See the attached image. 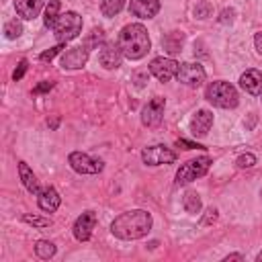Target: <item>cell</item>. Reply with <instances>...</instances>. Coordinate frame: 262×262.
Segmentation results:
<instances>
[{"mask_svg": "<svg viewBox=\"0 0 262 262\" xmlns=\"http://www.w3.org/2000/svg\"><path fill=\"white\" fill-rule=\"evenodd\" d=\"M176 145L178 147H184V149H203L201 143H194V141H188V139H178Z\"/></svg>", "mask_w": 262, "mask_h": 262, "instance_id": "1f68e13d", "label": "cell"}, {"mask_svg": "<svg viewBox=\"0 0 262 262\" xmlns=\"http://www.w3.org/2000/svg\"><path fill=\"white\" fill-rule=\"evenodd\" d=\"M178 66H180V63L174 61L172 57H156V59H151V63H149V74L156 76L160 82H168L170 78L176 76Z\"/></svg>", "mask_w": 262, "mask_h": 262, "instance_id": "30bf717a", "label": "cell"}, {"mask_svg": "<svg viewBox=\"0 0 262 262\" xmlns=\"http://www.w3.org/2000/svg\"><path fill=\"white\" fill-rule=\"evenodd\" d=\"M229 260H244V256H242V254H229V256L225 258V262H229Z\"/></svg>", "mask_w": 262, "mask_h": 262, "instance_id": "8d00e7d4", "label": "cell"}, {"mask_svg": "<svg viewBox=\"0 0 262 262\" xmlns=\"http://www.w3.org/2000/svg\"><path fill=\"white\" fill-rule=\"evenodd\" d=\"M94 225H96V215H94L92 211H84V213L74 221V227H72L74 237H76L78 242H88L90 235H92Z\"/></svg>", "mask_w": 262, "mask_h": 262, "instance_id": "8fae6325", "label": "cell"}, {"mask_svg": "<svg viewBox=\"0 0 262 262\" xmlns=\"http://www.w3.org/2000/svg\"><path fill=\"white\" fill-rule=\"evenodd\" d=\"M205 98L219 108H235L239 102V94H237L235 86H231L229 82H223V80L211 82L205 90Z\"/></svg>", "mask_w": 262, "mask_h": 262, "instance_id": "3957f363", "label": "cell"}, {"mask_svg": "<svg viewBox=\"0 0 262 262\" xmlns=\"http://www.w3.org/2000/svg\"><path fill=\"white\" fill-rule=\"evenodd\" d=\"M59 18V0H49L47 8H45V16H43V25L47 29H53L55 23Z\"/></svg>", "mask_w": 262, "mask_h": 262, "instance_id": "44dd1931", "label": "cell"}, {"mask_svg": "<svg viewBox=\"0 0 262 262\" xmlns=\"http://www.w3.org/2000/svg\"><path fill=\"white\" fill-rule=\"evenodd\" d=\"M151 229V215L143 209H133L127 213H121L113 223L111 231L119 239H139L147 235Z\"/></svg>", "mask_w": 262, "mask_h": 262, "instance_id": "6da1fadb", "label": "cell"}, {"mask_svg": "<svg viewBox=\"0 0 262 262\" xmlns=\"http://www.w3.org/2000/svg\"><path fill=\"white\" fill-rule=\"evenodd\" d=\"M129 12L137 18H154L160 12V2L158 0H131Z\"/></svg>", "mask_w": 262, "mask_h": 262, "instance_id": "5bb4252c", "label": "cell"}, {"mask_svg": "<svg viewBox=\"0 0 262 262\" xmlns=\"http://www.w3.org/2000/svg\"><path fill=\"white\" fill-rule=\"evenodd\" d=\"M176 80L182 82L184 86L196 88V86H201L205 82V68L201 63H194V61L180 63L178 72H176Z\"/></svg>", "mask_w": 262, "mask_h": 262, "instance_id": "8992f818", "label": "cell"}, {"mask_svg": "<svg viewBox=\"0 0 262 262\" xmlns=\"http://www.w3.org/2000/svg\"><path fill=\"white\" fill-rule=\"evenodd\" d=\"M96 41H102V29H92V35L88 37V41H86V49L88 47H92V45H96Z\"/></svg>", "mask_w": 262, "mask_h": 262, "instance_id": "4dcf8cb0", "label": "cell"}, {"mask_svg": "<svg viewBox=\"0 0 262 262\" xmlns=\"http://www.w3.org/2000/svg\"><path fill=\"white\" fill-rule=\"evenodd\" d=\"M59 203H61V196L57 194V190H55L53 186H45V188L39 190L37 205H39L41 211H45V213H53V211H57Z\"/></svg>", "mask_w": 262, "mask_h": 262, "instance_id": "9a60e30c", "label": "cell"}, {"mask_svg": "<svg viewBox=\"0 0 262 262\" xmlns=\"http://www.w3.org/2000/svg\"><path fill=\"white\" fill-rule=\"evenodd\" d=\"M27 68H29V61H27V59H20V61H18V66H16V70L12 72V78H14V82H16V80H20V78L25 76Z\"/></svg>", "mask_w": 262, "mask_h": 262, "instance_id": "f546056e", "label": "cell"}, {"mask_svg": "<svg viewBox=\"0 0 262 262\" xmlns=\"http://www.w3.org/2000/svg\"><path fill=\"white\" fill-rule=\"evenodd\" d=\"M68 162L78 174H98L104 168L102 160H94V158H90L88 154H82V151H72Z\"/></svg>", "mask_w": 262, "mask_h": 262, "instance_id": "ba28073f", "label": "cell"}, {"mask_svg": "<svg viewBox=\"0 0 262 262\" xmlns=\"http://www.w3.org/2000/svg\"><path fill=\"white\" fill-rule=\"evenodd\" d=\"M117 45H119L121 53L127 59H141L149 51L151 41H149V35L145 31V27L139 25V23H133V25H125L121 29Z\"/></svg>", "mask_w": 262, "mask_h": 262, "instance_id": "7a4b0ae2", "label": "cell"}, {"mask_svg": "<svg viewBox=\"0 0 262 262\" xmlns=\"http://www.w3.org/2000/svg\"><path fill=\"white\" fill-rule=\"evenodd\" d=\"M217 219V209H207V215H205V219H203V225H209L211 221H215Z\"/></svg>", "mask_w": 262, "mask_h": 262, "instance_id": "836d02e7", "label": "cell"}, {"mask_svg": "<svg viewBox=\"0 0 262 262\" xmlns=\"http://www.w3.org/2000/svg\"><path fill=\"white\" fill-rule=\"evenodd\" d=\"M182 41H184V35H182L180 31H172V33H168V35L162 39V47H164V51H168V53H178L180 47H182Z\"/></svg>", "mask_w": 262, "mask_h": 262, "instance_id": "ffe728a7", "label": "cell"}, {"mask_svg": "<svg viewBox=\"0 0 262 262\" xmlns=\"http://www.w3.org/2000/svg\"><path fill=\"white\" fill-rule=\"evenodd\" d=\"M182 205H184V211L186 213H190V215H196L199 211H201V199H199V194L194 192V190H186L184 192V196H182Z\"/></svg>", "mask_w": 262, "mask_h": 262, "instance_id": "7402d4cb", "label": "cell"}, {"mask_svg": "<svg viewBox=\"0 0 262 262\" xmlns=\"http://www.w3.org/2000/svg\"><path fill=\"white\" fill-rule=\"evenodd\" d=\"M18 176H20V180H23V184H25V188L29 190V192H33V194H39V180H37V176L33 174V170L27 166V162H18Z\"/></svg>", "mask_w": 262, "mask_h": 262, "instance_id": "d6986e66", "label": "cell"}, {"mask_svg": "<svg viewBox=\"0 0 262 262\" xmlns=\"http://www.w3.org/2000/svg\"><path fill=\"white\" fill-rule=\"evenodd\" d=\"M211 168V158L209 156H201V158H194V160H188L184 162L178 172H176V182L178 184H188L201 176H205Z\"/></svg>", "mask_w": 262, "mask_h": 262, "instance_id": "5b68a950", "label": "cell"}, {"mask_svg": "<svg viewBox=\"0 0 262 262\" xmlns=\"http://www.w3.org/2000/svg\"><path fill=\"white\" fill-rule=\"evenodd\" d=\"M61 49H63V43H59V45H55V47H51V49L43 51V53L39 55V59H41V61H51V59H53Z\"/></svg>", "mask_w": 262, "mask_h": 262, "instance_id": "f1b7e54d", "label": "cell"}, {"mask_svg": "<svg viewBox=\"0 0 262 262\" xmlns=\"http://www.w3.org/2000/svg\"><path fill=\"white\" fill-rule=\"evenodd\" d=\"M43 4H45V0H14L16 14L25 20H33L41 12Z\"/></svg>", "mask_w": 262, "mask_h": 262, "instance_id": "ac0fdd59", "label": "cell"}, {"mask_svg": "<svg viewBox=\"0 0 262 262\" xmlns=\"http://www.w3.org/2000/svg\"><path fill=\"white\" fill-rule=\"evenodd\" d=\"M164 106H166V100L162 96H154L141 111V123L145 127H158L164 117Z\"/></svg>", "mask_w": 262, "mask_h": 262, "instance_id": "9c48e42d", "label": "cell"}, {"mask_svg": "<svg viewBox=\"0 0 262 262\" xmlns=\"http://www.w3.org/2000/svg\"><path fill=\"white\" fill-rule=\"evenodd\" d=\"M20 33H23V23L20 20L12 18L4 25V37L6 39H16V37H20Z\"/></svg>", "mask_w": 262, "mask_h": 262, "instance_id": "d4e9b609", "label": "cell"}, {"mask_svg": "<svg viewBox=\"0 0 262 262\" xmlns=\"http://www.w3.org/2000/svg\"><path fill=\"white\" fill-rule=\"evenodd\" d=\"M237 168H252L256 164V156L254 154H242L237 160H235Z\"/></svg>", "mask_w": 262, "mask_h": 262, "instance_id": "83f0119b", "label": "cell"}, {"mask_svg": "<svg viewBox=\"0 0 262 262\" xmlns=\"http://www.w3.org/2000/svg\"><path fill=\"white\" fill-rule=\"evenodd\" d=\"M88 61V49L86 47H74L61 55V66L66 70H78Z\"/></svg>", "mask_w": 262, "mask_h": 262, "instance_id": "e0dca14e", "label": "cell"}, {"mask_svg": "<svg viewBox=\"0 0 262 262\" xmlns=\"http://www.w3.org/2000/svg\"><path fill=\"white\" fill-rule=\"evenodd\" d=\"M213 125V113L207 108H199L190 119V133L194 137H205Z\"/></svg>", "mask_w": 262, "mask_h": 262, "instance_id": "4fadbf2b", "label": "cell"}, {"mask_svg": "<svg viewBox=\"0 0 262 262\" xmlns=\"http://www.w3.org/2000/svg\"><path fill=\"white\" fill-rule=\"evenodd\" d=\"M254 45H256V51L262 55V31L256 33V37H254Z\"/></svg>", "mask_w": 262, "mask_h": 262, "instance_id": "d590c367", "label": "cell"}, {"mask_svg": "<svg viewBox=\"0 0 262 262\" xmlns=\"http://www.w3.org/2000/svg\"><path fill=\"white\" fill-rule=\"evenodd\" d=\"M53 31H55V37H57L59 43L72 41V39H76V37L80 35V31H82V16H80L78 12H74V10H68V12L59 14V18H57Z\"/></svg>", "mask_w": 262, "mask_h": 262, "instance_id": "277c9868", "label": "cell"}, {"mask_svg": "<svg viewBox=\"0 0 262 262\" xmlns=\"http://www.w3.org/2000/svg\"><path fill=\"white\" fill-rule=\"evenodd\" d=\"M123 6H125V0H100V12L108 18L119 14L123 10Z\"/></svg>", "mask_w": 262, "mask_h": 262, "instance_id": "603a6c76", "label": "cell"}, {"mask_svg": "<svg viewBox=\"0 0 262 262\" xmlns=\"http://www.w3.org/2000/svg\"><path fill=\"white\" fill-rule=\"evenodd\" d=\"M121 59H123V53H121L119 45H115V43H102L100 45V51H98L100 66H104L106 70H117L121 66Z\"/></svg>", "mask_w": 262, "mask_h": 262, "instance_id": "7c38bea8", "label": "cell"}, {"mask_svg": "<svg viewBox=\"0 0 262 262\" xmlns=\"http://www.w3.org/2000/svg\"><path fill=\"white\" fill-rule=\"evenodd\" d=\"M141 160L147 164V166H160V164H174L176 162V154L162 145V143H156V145H149V147H143L141 151Z\"/></svg>", "mask_w": 262, "mask_h": 262, "instance_id": "52a82bcc", "label": "cell"}, {"mask_svg": "<svg viewBox=\"0 0 262 262\" xmlns=\"http://www.w3.org/2000/svg\"><path fill=\"white\" fill-rule=\"evenodd\" d=\"M51 88H53V82H43V84H39L33 92H35V94H41V92H47V90H51Z\"/></svg>", "mask_w": 262, "mask_h": 262, "instance_id": "e575fe53", "label": "cell"}, {"mask_svg": "<svg viewBox=\"0 0 262 262\" xmlns=\"http://www.w3.org/2000/svg\"><path fill=\"white\" fill-rule=\"evenodd\" d=\"M211 12H213V6H211L207 0L199 2L196 8H194V16H196V18H207V16H211Z\"/></svg>", "mask_w": 262, "mask_h": 262, "instance_id": "4316f807", "label": "cell"}, {"mask_svg": "<svg viewBox=\"0 0 262 262\" xmlns=\"http://www.w3.org/2000/svg\"><path fill=\"white\" fill-rule=\"evenodd\" d=\"M239 86L248 94H252V96L262 94V72H258V70H246L239 76Z\"/></svg>", "mask_w": 262, "mask_h": 262, "instance_id": "2e32d148", "label": "cell"}, {"mask_svg": "<svg viewBox=\"0 0 262 262\" xmlns=\"http://www.w3.org/2000/svg\"><path fill=\"white\" fill-rule=\"evenodd\" d=\"M256 260H258V262H262V252H260V254L256 256Z\"/></svg>", "mask_w": 262, "mask_h": 262, "instance_id": "74e56055", "label": "cell"}, {"mask_svg": "<svg viewBox=\"0 0 262 262\" xmlns=\"http://www.w3.org/2000/svg\"><path fill=\"white\" fill-rule=\"evenodd\" d=\"M23 221L29 223V225H35V227H47V225H51V219H47V217H37V215H25Z\"/></svg>", "mask_w": 262, "mask_h": 262, "instance_id": "484cf974", "label": "cell"}, {"mask_svg": "<svg viewBox=\"0 0 262 262\" xmlns=\"http://www.w3.org/2000/svg\"><path fill=\"white\" fill-rule=\"evenodd\" d=\"M233 16H235V12H233V8H225V10H221V16H219V23H223V25H227V23H231V20H233Z\"/></svg>", "mask_w": 262, "mask_h": 262, "instance_id": "d6a6232c", "label": "cell"}, {"mask_svg": "<svg viewBox=\"0 0 262 262\" xmlns=\"http://www.w3.org/2000/svg\"><path fill=\"white\" fill-rule=\"evenodd\" d=\"M35 254L43 260H49L53 254H55V244L53 242H47V239H39L35 244Z\"/></svg>", "mask_w": 262, "mask_h": 262, "instance_id": "cb8c5ba5", "label": "cell"}]
</instances>
